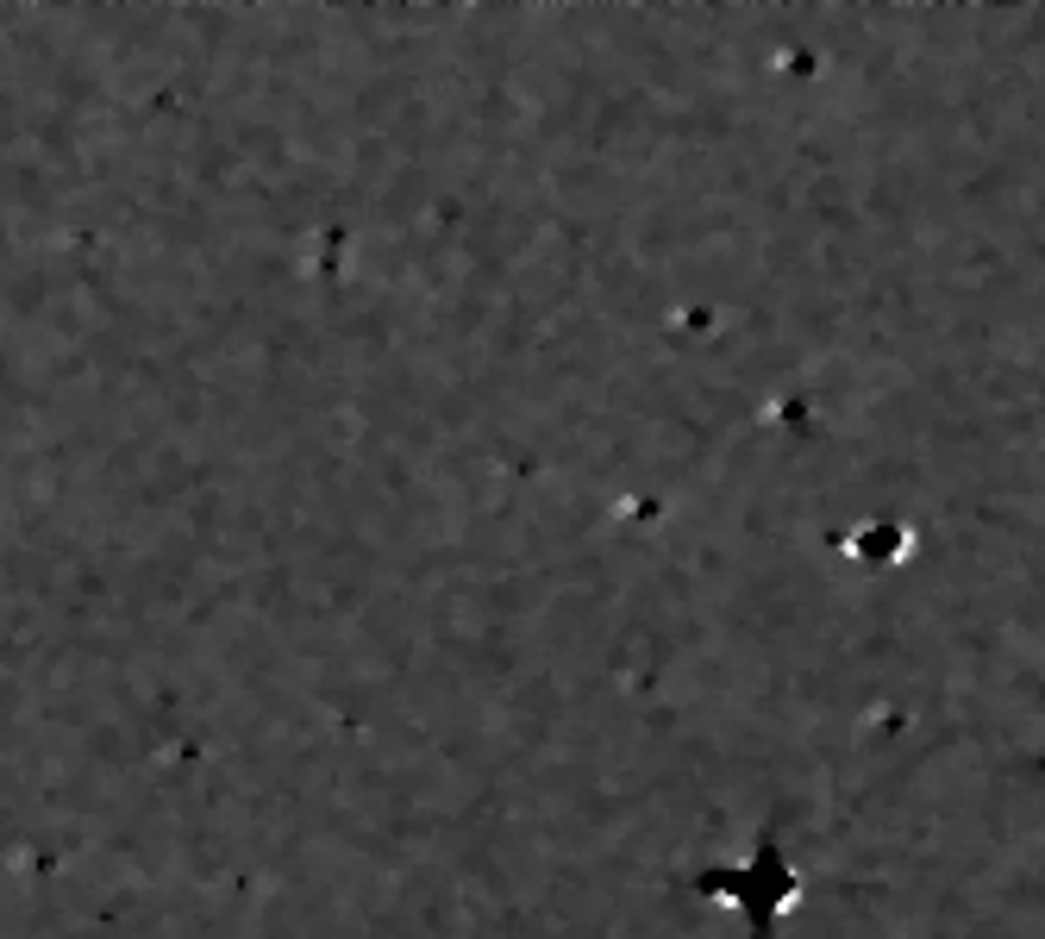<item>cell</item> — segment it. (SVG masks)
I'll use <instances>...</instances> for the list:
<instances>
[{"label":"cell","mask_w":1045,"mask_h":939,"mask_svg":"<svg viewBox=\"0 0 1045 939\" xmlns=\"http://www.w3.org/2000/svg\"><path fill=\"white\" fill-rule=\"evenodd\" d=\"M902 546H908V532H902V527H871V532H858L864 564H890V558H902Z\"/></svg>","instance_id":"obj_1"}]
</instances>
